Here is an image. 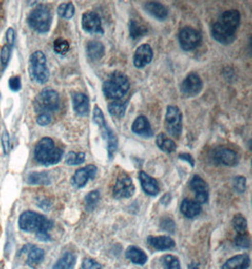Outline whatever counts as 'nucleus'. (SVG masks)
Segmentation results:
<instances>
[{
    "label": "nucleus",
    "mask_w": 252,
    "mask_h": 269,
    "mask_svg": "<svg viewBox=\"0 0 252 269\" xmlns=\"http://www.w3.org/2000/svg\"><path fill=\"white\" fill-rule=\"evenodd\" d=\"M240 19V12L237 10L223 12L211 27V35L214 39L224 45L231 44L236 38V31L239 27Z\"/></svg>",
    "instance_id": "nucleus-1"
},
{
    "label": "nucleus",
    "mask_w": 252,
    "mask_h": 269,
    "mask_svg": "<svg viewBox=\"0 0 252 269\" xmlns=\"http://www.w3.org/2000/svg\"><path fill=\"white\" fill-rule=\"evenodd\" d=\"M19 227L27 233H35L40 240L49 239L48 230L52 228V222L47 217L35 212L27 211L19 217Z\"/></svg>",
    "instance_id": "nucleus-2"
},
{
    "label": "nucleus",
    "mask_w": 252,
    "mask_h": 269,
    "mask_svg": "<svg viewBox=\"0 0 252 269\" xmlns=\"http://www.w3.org/2000/svg\"><path fill=\"white\" fill-rule=\"evenodd\" d=\"M129 79L122 72L115 71L111 73L103 83V93L107 99L121 100L129 92Z\"/></svg>",
    "instance_id": "nucleus-3"
},
{
    "label": "nucleus",
    "mask_w": 252,
    "mask_h": 269,
    "mask_svg": "<svg viewBox=\"0 0 252 269\" xmlns=\"http://www.w3.org/2000/svg\"><path fill=\"white\" fill-rule=\"evenodd\" d=\"M63 156V150L55 146L51 138L45 137L37 143L34 149V158L43 165H52L59 163Z\"/></svg>",
    "instance_id": "nucleus-4"
},
{
    "label": "nucleus",
    "mask_w": 252,
    "mask_h": 269,
    "mask_svg": "<svg viewBox=\"0 0 252 269\" xmlns=\"http://www.w3.org/2000/svg\"><path fill=\"white\" fill-rule=\"evenodd\" d=\"M59 102L58 93L53 89L46 88L36 97L33 102V107L36 112H38L39 114H51V112L58 110Z\"/></svg>",
    "instance_id": "nucleus-5"
},
{
    "label": "nucleus",
    "mask_w": 252,
    "mask_h": 269,
    "mask_svg": "<svg viewBox=\"0 0 252 269\" xmlns=\"http://www.w3.org/2000/svg\"><path fill=\"white\" fill-rule=\"evenodd\" d=\"M52 22V16L49 9L45 5L36 7L35 9L30 12L28 17V23L30 28L36 30L39 33L47 32Z\"/></svg>",
    "instance_id": "nucleus-6"
},
{
    "label": "nucleus",
    "mask_w": 252,
    "mask_h": 269,
    "mask_svg": "<svg viewBox=\"0 0 252 269\" xmlns=\"http://www.w3.org/2000/svg\"><path fill=\"white\" fill-rule=\"evenodd\" d=\"M30 74L31 79L38 83H46L49 79L47 58L42 51L33 53L30 59Z\"/></svg>",
    "instance_id": "nucleus-7"
},
{
    "label": "nucleus",
    "mask_w": 252,
    "mask_h": 269,
    "mask_svg": "<svg viewBox=\"0 0 252 269\" xmlns=\"http://www.w3.org/2000/svg\"><path fill=\"white\" fill-rule=\"evenodd\" d=\"M164 127L173 137L179 138L182 131V113L177 106H168L165 114Z\"/></svg>",
    "instance_id": "nucleus-8"
},
{
    "label": "nucleus",
    "mask_w": 252,
    "mask_h": 269,
    "mask_svg": "<svg viewBox=\"0 0 252 269\" xmlns=\"http://www.w3.org/2000/svg\"><path fill=\"white\" fill-rule=\"evenodd\" d=\"M135 192L134 184L131 178L126 173H122L117 180L113 186V197L115 199H129L133 196Z\"/></svg>",
    "instance_id": "nucleus-9"
},
{
    "label": "nucleus",
    "mask_w": 252,
    "mask_h": 269,
    "mask_svg": "<svg viewBox=\"0 0 252 269\" xmlns=\"http://www.w3.org/2000/svg\"><path fill=\"white\" fill-rule=\"evenodd\" d=\"M179 42L183 50L191 51L200 46L201 34L199 30L186 27L180 31Z\"/></svg>",
    "instance_id": "nucleus-10"
},
{
    "label": "nucleus",
    "mask_w": 252,
    "mask_h": 269,
    "mask_svg": "<svg viewBox=\"0 0 252 269\" xmlns=\"http://www.w3.org/2000/svg\"><path fill=\"white\" fill-rule=\"evenodd\" d=\"M203 88L200 76L196 73H190L182 82L181 92L186 98H193L200 94Z\"/></svg>",
    "instance_id": "nucleus-11"
},
{
    "label": "nucleus",
    "mask_w": 252,
    "mask_h": 269,
    "mask_svg": "<svg viewBox=\"0 0 252 269\" xmlns=\"http://www.w3.org/2000/svg\"><path fill=\"white\" fill-rule=\"evenodd\" d=\"M82 29L88 33L103 34L104 30L101 25L100 15L94 12L83 13L82 18Z\"/></svg>",
    "instance_id": "nucleus-12"
},
{
    "label": "nucleus",
    "mask_w": 252,
    "mask_h": 269,
    "mask_svg": "<svg viewBox=\"0 0 252 269\" xmlns=\"http://www.w3.org/2000/svg\"><path fill=\"white\" fill-rule=\"evenodd\" d=\"M98 173V168L94 164H89L85 167L76 170L72 177V184L76 188H82L86 185L89 180L94 179Z\"/></svg>",
    "instance_id": "nucleus-13"
},
{
    "label": "nucleus",
    "mask_w": 252,
    "mask_h": 269,
    "mask_svg": "<svg viewBox=\"0 0 252 269\" xmlns=\"http://www.w3.org/2000/svg\"><path fill=\"white\" fill-rule=\"evenodd\" d=\"M190 188L193 190L196 195V199L199 204H204L209 199V189L207 182L200 177L195 175L190 182Z\"/></svg>",
    "instance_id": "nucleus-14"
},
{
    "label": "nucleus",
    "mask_w": 252,
    "mask_h": 269,
    "mask_svg": "<svg viewBox=\"0 0 252 269\" xmlns=\"http://www.w3.org/2000/svg\"><path fill=\"white\" fill-rule=\"evenodd\" d=\"M214 162L226 166H235L238 164V154L229 148H217L212 155Z\"/></svg>",
    "instance_id": "nucleus-15"
},
{
    "label": "nucleus",
    "mask_w": 252,
    "mask_h": 269,
    "mask_svg": "<svg viewBox=\"0 0 252 269\" xmlns=\"http://www.w3.org/2000/svg\"><path fill=\"white\" fill-rule=\"evenodd\" d=\"M152 58V48L149 45L145 44L136 49L133 57V64L136 68H143L151 63Z\"/></svg>",
    "instance_id": "nucleus-16"
},
{
    "label": "nucleus",
    "mask_w": 252,
    "mask_h": 269,
    "mask_svg": "<svg viewBox=\"0 0 252 269\" xmlns=\"http://www.w3.org/2000/svg\"><path fill=\"white\" fill-rule=\"evenodd\" d=\"M131 130L135 134L139 135L145 138H150L153 136V130L151 125L148 119L144 116H140L135 119L131 126Z\"/></svg>",
    "instance_id": "nucleus-17"
},
{
    "label": "nucleus",
    "mask_w": 252,
    "mask_h": 269,
    "mask_svg": "<svg viewBox=\"0 0 252 269\" xmlns=\"http://www.w3.org/2000/svg\"><path fill=\"white\" fill-rule=\"evenodd\" d=\"M73 109L77 116L86 117L90 111L88 97L82 93H76L72 95Z\"/></svg>",
    "instance_id": "nucleus-18"
},
{
    "label": "nucleus",
    "mask_w": 252,
    "mask_h": 269,
    "mask_svg": "<svg viewBox=\"0 0 252 269\" xmlns=\"http://www.w3.org/2000/svg\"><path fill=\"white\" fill-rule=\"evenodd\" d=\"M139 180L141 182V186L144 190V192L148 196H157L160 192L158 182L150 176L147 174L146 172L141 171L139 173Z\"/></svg>",
    "instance_id": "nucleus-19"
},
{
    "label": "nucleus",
    "mask_w": 252,
    "mask_h": 269,
    "mask_svg": "<svg viewBox=\"0 0 252 269\" xmlns=\"http://www.w3.org/2000/svg\"><path fill=\"white\" fill-rule=\"evenodd\" d=\"M147 244L157 251H169L175 247V242L168 236H149Z\"/></svg>",
    "instance_id": "nucleus-20"
},
{
    "label": "nucleus",
    "mask_w": 252,
    "mask_h": 269,
    "mask_svg": "<svg viewBox=\"0 0 252 269\" xmlns=\"http://www.w3.org/2000/svg\"><path fill=\"white\" fill-rule=\"evenodd\" d=\"M144 9L148 14H150L152 17L156 18L158 20H164L168 16L167 8L160 2H156V1L147 2L144 5Z\"/></svg>",
    "instance_id": "nucleus-21"
},
{
    "label": "nucleus",
    "mask_w": 252,
    "mask_h": 269,
    "mask_svg": "<svg viewBox=\"0 0 252 269\" xmlns=\"http://www.w3.org/2000/svg\"><path fill=\"white\" fill-rule=\"evenodd\" d=\"M100 129L102 130L103 138H105L106 140H107V147H108L109 158L112 159L114 153L117 152V150H118V137H117V135L114 134V132L111 130V128L108 127V125H106V126L100 128Z\"/></svg>",
    "instance_id": "nucleus-22"
},
{
    "label": "nucleus",
    "mask_w": 252,
    "mask_h": 269,
    "mask_svg": "<svg viewBox=\"0 0 252 269\" xmlns=\"http://www.w3.org/2000/svg\"><path fill=\"white\" fill-rule=\"evenodd\" d=\"M249 265L250 258L246 254H243L230 258L223 265L222 269H247Z\"/></svg>",
    "instance_id": "nucleus-23"
},
{
    "label": "nucleus",
    "mask_w": 252,
    "mask_h": 269,
    "mask_svg": "<svg viewBox=\"0 0 252 269\" xmlns=\"http://www.w3.org/2000/svg\"><path fill=\"white\" fill-rule=\"evenodd\" d=\"M86 52H87L88 58L91 61L96 62L104 57L105 47L102 43L99 41L89 42L87 48H86Z\"/></svg>",
    "instance_id": "nucleus-24"
},
{
    "label": "nucleus",
    "mask_w": 252,
    "mask_h": 269,
    "mask_svg": "<svg viewBox=\"0 0 252 269\" xmlns=\"http://www.w3.org/2000/svg\"><path fill=\"white\" fill-rule=\"evenodd\" d=\"M181 212L184 217L192 218L200 215L201 207L197 201H193L191 199H184L181 205Z\"/></svg>",
    "instance_id": "nucleus-25"
},
{
    "label": "nucleus",
    "mask_w": 252,
    "mask_h": 269,
    "mask_svg": "<svg viewBox=\"0 0 252 269\" xmlns=\"http://www.w3.org/2000/svg\"><path fill=\"white\" fill-rule=\"evenodd\" d=\"M126 257L128 258L131 263L138 265H144L147 262V254L136 246H129L126 252Z\"/></svg>",
    "instance_id": "nucleus-26"
},
{
    "label": "nucleus",
    "mask_w": 252,
    "mask_h": 269,
    "mask_svg": "<svg viewBox=\"0 0 252 269\" xmlns=\"http://www.w3.org/2000/svg\"><path fill=\"white\" fill-rule=\"evenodd\" d=\"M129 35L133 39H139L146 35L148 31L147 27L145 24L139 22L135 19H131L129 23Z\"/></svg>",
    "instance_id": "nucleus-27"
},
{
    "label": "nucleus",
    "mask_w": 252,
    "mask_h": 269,
    "mask_svg": "<svg viewBox=\"0 0 252 269\" xmlns=\"http://www.w3.org/2000/svg\"><path fill=\"white\" fill-rule=\"evenodd\" d=\"M128 105H129V100H115L108 105V111L112 117L122 118L125 116Z\"/></svg>",
    "instance_id": "nucleus-28"
},
{
    "label": "nucleus",
    "mask_w": 252,
    "mask_h": 269,
    "mask_svg": "<svg viewBox=\"0 0 252 269\" xmlns=\"http://www.w3.org/2000/svg\"><path fill=\"white\" fill-rule=\"evenodd\" d=\"M156 144L161 150L164 152L172 153L176 150L177 146L175 142L167 137L164 133H160L156 138Z\"/></svg>",
    "instance_id": "nucleus-29"
},
{
    "label": "nucleus",
    "mask_w": 252,
    "mask_h": 269,
    "mask_svg": "<svg viewBox=\"0 0 252 269\" xmlns=\"http://www.w3.org/2000/svg\"><path fill=\"white\" fill-rule=\"evenodd\" d=\"M76 264V256L72 253H65L58 262L54 264L52 269H73Z\"/></svg>",
    "instance_id": "nucleus-30"
},
{
    "label": "nucleus",
    "mask_w": 252,
    "mask_h": 269,
    "mask_svg": "<svg viewBox=\"0 0 252 269\" xmlns=\"http://www.w3.org/2000/svg\"><path fill=\"white\" fill-rule=\"evenodd\" d=\"M45 257V252L41 248L32 246L28 252V260L27 262L30 266H36L37 264L41 263Z\"/></svg>",
    "instance_id": "nucleus-31"
},
{
    "label": "nucleus",
    "mask_w": 252,
    "mask_h": 269,
    "mask_svg": "<svg viewBox=\"0 0 252 269\" xmlns=\"http://www.w3.org/2000/svg\"><path fill=\"white\" fill-rule=\"evenodd\" d=\"M28 182L30 184L34 185H47L50 183L49 176L46 172H41V173H32L29 176Z\"/></svg>",
    "instance_id": "nucleus-32"
},
{
    "label": "nucleus",
    "mask_w": 252,
    "mask_h": 269,
    "mask_svg": "<svg viewBox=\"0 0 252 269\" xmlns=\"http://www.w3.org/2000/svg\"><path fill=\"white\" fill-rule=\"evenodd\" d=\"M100 195L99 191H92L87 194L85 197L84 201H85V208L88 212L93 211L95 209L96 205L100 201Z\"/></svg>",
    "instance_id": "nucleus-33"
},
{
    "label": "nucleus",
    "mask_w": 252,
    "mask_h": 269,
    "mask_svg": "<svg viewBox=\"0 0 252 269\" xmlns=\"http://www.w3.org/2000/svg\"><path fill=\"white\" fill-rule=\"evenodd\" d=\"M58 14L62 18L71 19L75 14V7L73 3H63L58 7Z\"/></svg>",
    "instance_id": "nucleus-34"
},
{
    "label": "nucleus",
    "mask_w": 252,
    "mask_h": 269,
    "mask_svg": "<svg viewBox=\"0 0 252 269\" xmlns=\"http://www.w3.org/2000/svg\"><path fill=\"white\" fill-rule=\"evenodd\" d=\"M232 226L237 234H246L247 230L246 219L242 216H235L232 220Z\"/></svg>",
    "instance_id": "nucleus-35"
},
{
    "label": "nucleus",
    "mask_w": 252,
    "mask_h": 269,
    "mask_svg": "<svg viewBox=\"0 0 252 269\" xmlns=\"http://www.w3.org/2000/svg\"><path fill=\"white\" fill-rule=\"evenodd\" d=\"M85 161V154L83 152L76 153L71 151L65 157V163L69 165L82 164Z\"/></svg>",
    "instance_id": "nucleus-36"
},
{
    "label": "nucleus",
    "mask_w": 252,
    "mask_h": 269,
    "mask_svg": "<svg viewBox=\"0 0 252 269\" xmlns=\"http://www.w3.org/2000/svg\"><path fill=\"white\" fill-rule=\"evenodd\" d=\"M162 263L164 269H181L179 259L172 255H165L162 258Z\"/></svg>",
    "instance_id": "nucleus-37"
},
{
    "label": "nucleus",
    "mask_w": 252,
    "mask_h": 269,
    "mask_svg": "<svg viewBox=\"0 0 252 269\" xmlns=\"http://www.w3.org/2000/svg\"><path fill=\"white\" fill-rule=\"evenodd\" d=\"M54 50L57 54L65 55L69 50V43L65 39L59 38L54 42Z\"/></svg>",
    "instance_id": "nucleus-38"
},
{
    "label": "nucleus",
    "mask_w": 252,
    "mask_h": 269,
    "mask_svg": "<svg viewBox=\"0 0 252 269\" xmlns=\"http://www.w3.org/2000/svg\"><path fill=\"white\" fill-rule=\"evenodd\" d=\"M93 120L94 123L96 124L100 128H102L107 125L106 123L105 117L102 111L100 110L99 106H95L94 109V114H93Z\"/></svg>",
    "instance_id": "nucleus-39"
},
{
    "label": "nucleus",
    "mask_w": 252,
    "mask_h": 269,
    "mask_svg": "<svg viewBox=\"0 0 252 269\" xmlns=\"http://www.w3.org/2000/svg\"><path fill=\"white\" fill-rule=\"evenodd\" d=\"M246 179L243 176H238L234 180V188L238 193H244L246 191Z\"/></svg>",
    "instance_id": "nucleus-40"
},
{
    "label": "nucleus",
    "mask_w": 252,
    "mask_h": 269,
    "mask_svg": "<svg viewBox=\"0 0 252 269\" xmlns=\"http://www.w3.org/2000/svg\"><path fill=\"white\" fill-rule=\"evenodd\" d=\"M235 245L242 248H248L250 246V240L247 234H237L235 237Z\"/></svg>",
    "instance_id": "nucleus-41"
},
{
    "label": "nucleus",
    "mask_w": 252,
    "mask_h": 269,
    "mask_svg": "<svg viewBox=\"0 0 252 269\" xmlns=\"http://www.w3.org/2000/svg\"><path fill=\"white\" fill-rule=\"evenodd\" d=\"M161 228H163L164 232L173 234L176 227H175V223L172 219H170V218H164L161 221Z\"/></svg>",
    "instance_id": "nucleus-42"
},
{
    "label": "nucleus",
    "mask_w": 252,
    "mask_h": 269,
    "mask_svg": "<svg viewBox=\"0 0 252 269\" xmlns=\"http://www.w3.org/2000/svg\"><path fill=\"white\" fill-rule=\"evenodd\" d=\"M10 55H11V47H9L8 45L2 47L1 53H0V61L2 65H5L8 64Z\"/></svg>",
    "instance_id": "nucleus-43"
},
{
    "label": "nucleus",
    "mask_w": 252,
    "mask_h": 269,
    "mask_svg": "<svg viewBox=\"0 0 252 269\" xmlns=\"http://www.w3.org/2000/svg\"><path fill=\"white\" fill-rule=\"evenodd\" d=\"M82 268L83 269H103L101 264L95 262L93 259H85L82 263Z\"/></svg>",
    "instance_id": "nucleus-44"
},
{
    "label": "nucleus",
    "mask_w": 252,
    "mask_h": 269,
    "mask_svg": "<svg viewBox=\"0 0 252 269\" xmlns=\"http://www.w3.org/2000/svg\"><path fill=\"white\" fill-rule=\"evenodd\" d=\"M9 87L13 91V92H17L21 88V81L19 76H12L9 81Z\"/></svg>",
    "instance_id": "nucleus-45"
},
{
    "label": "nucleus",
    "mask_w": 252,
    "mask_h": 269,
    "mask_svg": "<svg viewBox=\"0 0 252 269\" xmlns=\"http://www.w3.org/2000/svg\"><path fill=\"white\" fill-rule=\"evenodd\" d=\"M51 122V114L41 113L37 117V123L40 126H47Z\"/></svg>",
    "instance_id": "nucleus-46"
},
{
    "label": "nucleus",
    "mask_w": 252,
    "mask_h": 269,
    "mask_svg": "<svg viewBox=\"0 0 252 269\" xmlns=\"http://www.w3.org/2000/svg\"><path fill=\"white\" fill-rule=\"evenodd\" d=\"M6 39L8 42V46L10 47H12L14 40H15V32L12 28H10L7 30Z\"/></svg>",
    "instance_id": "nucleus-47"
},
{
    "label": "nucleus",
    "mask_w": 252,
    "mask_h": 269,
    "mask_svg": "<svg viewBox=\"0 0 252 269\" xmlns=\"http://www.w3.org/2000/svg\"><path fill=\"white\" fill-rule=\"evenodd\" d=\"M2 146H3L4 152L8 153L9 148H10V137L7 131H4L2 135Z\"/></svg>",
    "instance_id": "nucleus-48"
},
{
    "label": "nucleus",
    "mask_w": 252,
    "mask_h": 269,
    "mask_svg": "<svg viewBox=\"0 0 252 269\" xmlns=\"http://www.w3.org/2000/svg\"><path fill=\"white\" fill-rule=\"evenodd\" d=\"M179 158L182 160V161L188 162V163L190 164V165H191L192 167H193V165H195V160H193V157H192V155H190V154H188V153H181V154L179 155Z\"/></svg>",
    "instance_id": "nucleus-49"
},
{
    "label": "nucleus",
    "mask_w": 252,
    "mask_h": 269,
    "mask_svg": "<svg viewBox=\"0 0 252 269\" xmlns=\"http://www.w3.org/2000/svg\"><path fill=\"white\" fill-rule=\"evenodd\" d=\"M189 269H199L198 263H192L189 265Z\"/></svg>",
    "instance_id": "nucleus-50"
}]
</instances>
